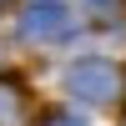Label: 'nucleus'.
Masks as SVG:
<instances>
[{
	"label": "nucleus",
	"instance_id": "obj_1",
	"mask_svg": "<svg viewBox=\"0 0 126 126\" xmlns=\"http://www.w3.org/2000/svg\"><path fill=\"white\" fill-rule=\"evenodd\" d=\"M66 91H71L76 101L106 106V101L121 96V71L111 66V61H101V56H86V61H76V66L66 71Z\"/></svg>",
	"mask_w": 126,
	"mask_h": 126
},
{
	"label": "nucleus",
	"instance_id": "obj_2",
	"mask_svg": "<svg viewBox=\"0 0 126 126\" xmlns=\"http://www.w3.org/2000/svg\"><path fill=\"white\" fill-rule=\"evenodd\" d=\"M71 30H76V15L66 10V0H30L25 10H20V35L25 40H66Z\"/></svg>",
	"mask_w": 126,
	"mask_h": 126
},
{
	"label": "nucleus",
	"instance_id": "obj_3",
	"mask_svg": "<svg viewBox=\"0 0 126 126\" xmlns=\"http://www.w3.org/2000/svg\"><path fill=\"white\" fill-rule=\"evenodd\" d=\"M30 121V91L15 76H0V126H25Z\"/></svg>",
	"mask_w": 126,
	"mask_h": 126
},
{
	"label": "nucleus",
	"instance_id": "obj_4",
	"mask_svg": "<svg viewBox=\"0 0 126 126\" xmlns=\"http://www.w3.org/2000/svg\"><path fill=\"white\" fill-rule=\"evenodd\" d=\"M40 126H86V121H81V116H71V111H50Z\"/></svg>",
	"mask_w": 126,
	"mask_h": 126
},
{
	"label": "nucleus",
	"instance_id": "obj_5",
	"mask_svg": "<svg viewBox=\"0 0 126 126\" xmlns=\"http://www.w3.org/2000/svg\"><path fill=\"white\" fill-rule=\"evenodd\" d=\"M0 10H5V0H0Z\"/></svg>",
	"mask_w": 126,
	"mask_h": 126
}]
</instances>
